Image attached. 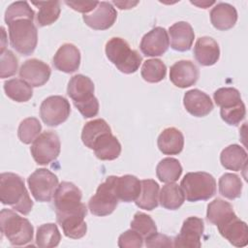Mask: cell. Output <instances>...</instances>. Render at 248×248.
<instances>
[{"label":"cell","mask_w":248,"mask_h":248,"mask_svg":"<svg viewBox=\"0 0 248 248\" xmlns=\"http://www.w3.org/2000/svg\"><path fill=\"white\" fill-rule=\"evenodd\" d=\"M81 191L72 182H61L53 196L56 220L64 234L73 239L83 237L87 232L84 218L87 208L81 202Z\"/></svg>","instance_id":"obj_1"},{"label":"cell","mask_w":248,"mask_h":248,"mask_svg":"<svg viewBox=\"0 0 248 248\" xmlns=\"http://www.w3.org/2000/svg\"><path fill=\"white\" fill-rule=\"evenodd\" d=\"M0 201L23 215H28L33 207L23 179L13 172H3L0 175Z\"/></svg>","instance_id":"obj_2"},{"label":"cell","mask_w":248,"mask_h":248,"mask_svg":"<svg viewBox=\"0 0 248 248\" xmlns=\"http://www.w3.org/2000/svg\"><path fill=\"white\" fill-rule=\"evenodd\" d=\"M94 89L93 81L86 76L76 75L69 80L67 94L84 118L96 116L99 112V102L94 96Z\"/></svg>","instance_id":"obj_3"},{"label":"cell","mask_w":248,"mask_h":248,"mask_svg":"<svg viewBox=\"0 0 248 248\" xmlns=\"http://www.w3.org/2000/svg\"><path fill=\"white\" fill-rule=\"evenodd\" d=\"M0 227L2 233L12 245H26L33 240L34 229L29 220L11 209L3 208L1 210Z\"/></svg>","instance_id":"obj_4"},{"label":"cell","mask_w":248,"mask_h":248,"mask_svg":"<svg viewBox=\"0 0 248 248\" xmlns=\"http://www.w3.org/2000/svg\"><path fill=\"white\" fill-rule=\"evenodd\" d=\"M106 54L108 59L124 74L137 72L142 61L140 53L132 49L129 44L119 37H113L107 42Z\"/></svg>","instance_id":"obj_5"},{"label":"cell","mask_w":248,"mask_h":248,"mask_svg":"<svg viewBox=\"0 0 248 248\" xmlns=\"http://www.w3.org/2000/svg\"><path fill=\"white\" fill-rule=\"evenodd\" d=\"M10 43L13 48L22 55L34 52L38 43V31L34 19L18 18L8 23Z\"/></svg>","instance_id":"obj_6"},{"label":"cell","mask_w":248,"mask_h":248,"mask_svg":"<svg viewBox=\"0 0 248 248\" xmlns=\"http://www.w3.org/2000/svg\"><path fill=\"white\" fill-rule=\"evenodd\" d=\"M180 187L188 202L207 201L216 193L215 178L204 171L186 173Z\"/></svg>","instance_id":"obj_7"},{"label":"cell","mask_w":248,"mask_h":248,"mask_svg":"<svg viewBox=\"0 0 248 248\" xmlns=\"http://www.w3.org/2000/svg\"><path fill=\"white\" fill-rule=\"evenodd\" d=\"M114 177L110 175L101 183L94 196L88 202V208L93 215L107 216L111 214L117 206L118 198L114 188Z\"/></svg>","instance_id":"obj_8"},{"label":"cell","mask_w":248,"mask_h":248,"mask_svg":"<svg viewBox=\"0 0 248 248\" xmlns=\"http://www.w3.org/2000/svg\"><path fill=\"white\" fill-rule=\"evenodd\" d=\"M32 196L37 202H47L53 199L58 187V178L47 169H37L27 178Z\"/></svg>","instance_id":"obj_9"},{"label":"cell","mask_w":248,"mask_h":248,"mask_svg":"<svg viewBox=\"0 0 248 248\" xmlns=\"http://www.w3.org/2000/svg\"><path fill=\"white\" fill-rule=\"evenodd\" d=\"M60 148L58 136L51 131H46L40 134L32 142L30 151L38 165H47L59 156Z\"/></svg>","instance_id":"obj_10"},{"label":"cell","mask_w":248,"mask_h":248,"mask_svg":"<svg viewBox=\"0 0 248 248\" xmlns=\"http://www.w3.org/2000/svg\"><path fill=\"white\" fill-rule=\"evenodd\" d=\"M71 112L68 100L62 96H49L45 99L40 107V116L45 124L56 127L64 123Z\"/></svg>","instance_id":"obj_11"},{"label":"cell","mask_w":248,"mask_h":248,"mask_svg":"<svg viewBox=\"0 0 248 248\" xmlns=\"http://www.w3.org/2000/svg\"><path fill=\"white\" fill-rule=\"evenodd\" d=\"M204 230L203 220L191 216L184 220L179 233L173 239L174 247L200 248L202 246L201 237Z\"/></svg>","instance_id":"obj_12"},{"label":"cell","mask_w":248,"mask_h":248,"mask_svg":"<svg viewBox=\"0 0 248 248\" xmlns=\"http://www.w3.org/2000/svg\"><path fill=\"white\" fill-rule=\"evenodd\" d=\"M117 17V12L109 2H99L94 11L82 16L87 26L94 30H107L110 28Z\"/></svg>","instance_id":"obj_13"},{"label":"cell","mask_w":248,"mask_h":248,"mask_svg":"<svg viewBox=\"0 0 248 248\" xmlns=\"http://www.w3.org/2000/svg\"><path fill=\"white\" fill-rule=\"evenodd\" d=\"M170 46L168 32L164 27H155L141 39L140 47L145 56L155 57L163 55Z\"/></svg>","instance_id":"obj_14"},{"label":"cell","mask_w":248,"mask_h":248,"mask_svg":"<svg viewBox=\"0 0 248 248\" xmlns=\"http://www.w3.org/2000/svg\"><path fill=\"white\" fill-rule=\"evenodd\" d=\"M51 75L50 67L36 58L26 60L19 69V77L32 87H39L46 83Z\"/></svg>","instance_id":"obj_15"},{"label":"cell","mask_w":248,"mask_h":248,"mask_svg":"<svg viewBox=\"0 0 248 248\" xmlns=\"http://www.w3.org/2000/svg\"><path fill=\"white\" fill-rule=\"evenodd\" d=\"M199 69L190 60L175 62L170 70V80L179 88H186L194 85L199 78Z\"/></svg>","instance_id":"obj_16"},{"label":"cell","mask_w":248,"mask_h":248,"mask_svg":"<svg viewBox=\"0 0 248 248\" xmlns=\"http://www.w3.org/2000/svg\"><path fill=\"white\" fill-rule=\"evenodd\" d=\"M183 105L185 109L196 117L206 116L213 109V103L210 97L199 89L187 91L184 94Z\"/></svg>","instance_id":"obj_17"},{"label":"cell","mask_w":248,"mask_h":248,"mask_svg":"<svg viewBox=\"0 0 248 248\" xmlns=\"http://www.w3.org/2000/svg\"><path fill=\"white\" fill-rule=\"evenodd\" d=\"M80 64V52L73 44H64L53 56V65L60 71L67 74L76 72Z\"/></svg>","instance_id":"obj_18"},{"label":"cell","mask_w":248,"mask_h":248,"mask_svg":"<svg viewBox=\"0 0 248 248\" xmlns=\"http://www.w3.org/2000/svg\"><path fill=\"white\" fill-rule=\"evenodd\" d=\"M170 37V46L177 51H187L191 48L195 33L190 23L186 21H178L169 28Z\"/></svg>","instance_id":"obj_19"},{"label":"cell","mask_w":248,"mask_h":248,"mask_svg":"<svg viewBox=\"0 0 248 248\" xmlns=\"http://www.w3.org/2000/svg\"><path fill=\"white\" fill-rule=\"evenodd\" d=\"M194 56L202 66H212L220 57V48L217 42L207 36L197 40L194 46Z\"/></svg>","instance_id":"obj_20"},{"label":"cell","mask_w":248,"mask_h":248,"mask_svg":"<svg viewBox=\"0 0 248 248\" xmlns=\"http://www.w3.org/2000/svg\"><path fill=\"white\" fill-rule=\"evenodd\" d=\"M237 20L236 9L228 3H218L210 11L212 25L221 31L229 30L234 26Z\"/></svg>","instance_id":"obj_21"},{"label":"cell","mask_w":248,"mask_h":248,"mask_svg":"<svg viewBox=\"0 0 248 248\" xmlns=\"http://www.w3.org/2000/svg\"><path fill=\"white\" fill-rule=\"evenodd\" d=\"M114 188L119 201L131 202L139 198L141 183L137 176L126 174L114 177Z\"/></svg>","instance_id":"obj_22"},{"label":"cell","mask_w":248,"mask_h":248,"mask_svg":"<svg viewBox=\"0 0 248 248\" xmlns=\"http://www.w3.org/2000/svg\"><path fill=\"white\" fill-rule=\"evenodd\" d=\"M218 231L220 234L233 246L244 247L248 244L247 225L237 216L221 228H218Z\"/></svg>","instance_id":"obj_23"},{"label":"cell","mask_w":248,"mask_h":248,"mask_svg":"<svg viewBox=\"0 0 248 248\" xmlns=\"http://www.w3.org/2000/svg\"><path fill=\"white\" fill-rule=\"evenodd\" d=\"M159 150L165 155H177L184 146V137L181 131L174 127L166 128L157 140Z\"/></svg>","instance_id":"obj_24"},{"label":"cell","mask_w":248,"mask_h":248,"mask_svg":"<svg viewBox=\"0 0 248 248\" xmlns=\"http://www.w3.org/2000/svg\"><path fill=\"white\" fill-rule=\"evenodd\" d=\"M92 150H94L98 159L103 161H111L119 157L121 153V144L111 132H108L95 141Z\"/></svg>","instance_id":"obj_25"},{"label":"cell","mask_w":248,"mask_h":248,"mask_svg":"<svg viewBox=\"0 0 248 248\" xmlns=\"http://www.w3.org/2000/svg\"><path fill=\"white\" fill-rule=\"evenodd\" d=\"M234 217H236V214L234 213L232 204L222 199H215L207 205V221L216 225L217 228H221Z\"/></svg>","instance_id":"obj_26"},{"label":"cell","mask_w":248,"mask_h":248,"mask_svg":"<svg viewBox=\"0 0 248 248\" xmlns=\"http://www.w3.org/2000/svg\"><path fill=\"white\" fill-rule=\"evenodd\" d=\"M220 161L225 169L238 171L246 165L247 153L242 146L238 144H231L222 150Z\"/></svg>","instance_id":"obj_27"},{"label":"cell","mask_w":248,"mask_h":248,"mask_svg":"<svg viewBox=\"0 0 248 248\" xmlns=\"http://www.w3.org/2000/svg\"><path fill=\"white\" fill-rule=\"evenodd\" d=\"M141 189L139 198L135 201L136 205L144 210H153L158 206L159 184L153 179L140 181Z\"/></svg>","instance_id":"obj_28"},{"label":"cell","mask_w":248,"mask_h":248,"mask_svg":"<svg viewBox=\"0 0 248 248\" xmlns=\"http://www.w3.org/2000/svg\"><path fill=\"white\" fill-rule=\"evenodd\" d=\"M185 201V195L176 183H168L164 185L159 193L160 204L169 210L178 209Z\"/></svg>","instance_id":"obj_29"},{"label":"cell","mask_w":248,"mask_h":248,"mask_svg":"<svg viewBox=\"0 0 248 248\" xmlns=\"http://www.w3.org/2000/svg\"><path fill=\"white\" fill-rule=\"evenodd\" d=\"M108 132H111V129L106 120L102 118L94 119L88 121L83 126L81 132V140L86 147L92 149L95 141Z\"/></svg>","instance_id":"obj_30"},{"label":"cell","mask_w":248,"mask_h":248,"mask_svg":"<svg viewBox=\"0 0 248 248\" xmlns=\"http://www.w3.org/2000/svg\"><path fill=\"white\" fill-rule=\"evenodd\" d=\"M4 91L10 99L17 103L27 102L33 96L32 86L21 78H12L5 81Z\"/></svg>","instance_id":"obj_31"},{"label":"cell","mask_w":248,"mask_h":248,"mask_svg":"<svg viewBox=\"0 0 248 248\" xmlns=\"http://www.w3.org/2000/svg\"><path fill=\"white\" fill-rule=\"evenodd\" d=\"M182 173V167L175 158L168 157L161 160L156 167V174L161 182L172 183L178 180Z\"/></svg>","instance_id":"obj_32"},{"label":"cell","mask_w":248,"mask_h":248,"mask_svg":"<svg viewBox=\"0 0 248 248\" xmlns=\"http://www.w3.org/2000/svg\"><path fill=\"white\" fill-rule=\"evenodd\" d=\"M60 240L61 234L55 224H43L37 229L36 245L38 247L53 248L58 246Z\"/></svg>","instance_id":"obj_33"},{"label":"cell","mask_w":248,"mask_h":248,"mask_svg":"<svg viewBox=\"0 0 248 248\" xmlns=\"http://www.w3.org/2000/svg\"><path fill=\"white\" fill-rule=\"evenodd\" d=\"M33 5L39 9L37 20L40 26H47L54 23L60 16L61 9L59 1L33 2Z\"/></svg>","instance_id":"obj_34"},{"label":"cell","mask_w":248,"mask_h":248,"mask_svg":"<svg viewBox=\"0 0 248 248\" xmlns=\"http://www.w3.org/2000/svg\"><path fill=\"white\" fill-rule=\"evenodd\" d=\"M219 192L223 197L229 200L239 198L242 192L240 177L234 173H224L219 179Z\"/></svg>","instance_id":"obj_35"},{"label":"cell","mask_w":248,"mask_h":248,"mask_svg":"<svg viewBox=\"0 0 248 248\" xmlns=\"http://www.w3.org/2000/svg\"><path fill=\"white\" fill-rule=\"evenodd\" d=\"M167 74V67L160 59H148L143 62L140 75L141 78L151 83L159 82L163 80Z\"/></svg>","instance_id":"obj_36"},{"label":"cell","mask_w":248,"mask_h":248,"mask_svg":"<svg viewBox=\"0 0 248 248\" xmlns=\"http://www.w3.org/2000/svg\"><path fill=\"white\" fill-rule=\"evenodd\" d=\"M42 125L40 121L35 117H28L23 119L17 129V136L21 142L24 144H30L40 135Z\"/></svg>","instance_id":"obj_37"},{"label":"cell","mask_w":248,"mask_h":248,"mask_svg":"<svg viewBox=\"0 0 248 248\" xmlns=\"http://www.w3.org/2000/svg\"><path fill=\"white\" fill-rule=\"evenodd\" d=\"M131 229L139 232L144 238V240L157 232L155 222L149 215L143 212H137L134 215L131 222Z\"/></svg>","instance_id":"obj_38"},{"label":"cell","mask_w":248,"mask_h":248,"mask_svg":"<svg viewBox=\"0 0 248 248\" xmlns=\"http://www.w3.org/2000/svg\"><path fill=\"white\" fill-rule=\"evenodd\" d=\"M213 99L215 104L221 108H231L242 102L239 91L232 87H222L217 89L213 94Z\"/></svg>","instance_id":"obj_39"},{"label":"cell","mask_w":248,"mask_h":248,"mask_svg":"<svg viewBox=\"0 0 248 248\" xmlns=\"http://www.w3.org/2000/svg\"><path fill=\"white\" fill-rule=\"evenodd\" d=\"M35 13L26 1H17L12 3L5 12V22H9L18 18L34 19Z\"/></svg>","instance_id":"obj_40"},{"label":"cell","mask_w":248,"mask_h":248,"mask_svg":"<svg viewBox=\"0 0 248 248\" xmlns=\"http://www.w3.org/2000/svg\"><path fill=\"white\" fill-rule=\"evenodd\" d=\"M246 109L245 105L243 102H240L239 104L227 108H221L220 109V115L221 118L229 125L236 126L238 125L245 117Z\"/></svg>","instance_id":"obj_41"},{"label":"cell","mask_w":248,"mask_h":248,"mask_svg":"<svg viewBox=\"0 0 248 248\" xmlns=\"http://www.w3.org/2000/svg\"><path fill=\"white\" fill-rule=\"evenodd\" d=\"M18 61L13 51L6 49L0 53V77L6 78L14 76L17 71Z\"/></svg>","instance_id":"obj_42"},{"label":"cell","mask_w":248,"mask_h":248,"mask_svg":"<svg viewBox=\"0 0 248 248\" xmlns=\"http://www.w3.org/2000/svg\"><path fill=\"white\" fill-rule=\"evenodd\" d=\"M144 238L133 229L125 231L118 237V246L120 248H140L143 245Z\"/></svg>","instance_id":"obj_43"},{"label":"cell","mask_w":248,"mask_h":248,"mask_svg":"<svg viewBox=\"0 0 248 248\" xmlns=\"http://www.w3.org/2000/svg\"><path fill=\"white\" fill-rule=\"evenodd\" d=\"M145 246L148 248L156 247H172V239L163 233H154L145 239Z\"/></svg>","instance_id":"obj_44"},{"label":"cell","mask_w":248,"mask_h":248,"mask_svg":"<svg viewBox=\"0 0 248 248\" xmlns=\"http://www.w3.org/2000/svg\"><path fill=\"white\" fill-rule=\"evenodd\" d=\"M99 2L97 1H65V4L71 7L73 10L82 13L83 15L88 14L89 12H93L94 9L97 7Z\"/></svg>","instance_id":"obj_45"},{"label":"cell","mask_w":248,"mask_h":248,"mask_svg":"<svg viewBox=\"0 0 248 248\" xmlns=\"http://www.w3.org/2000/svg\"><path fill=\"white\" fill-rule=\"evenodd\" d=\"M114 5H116L117 7H119V9L123 10H127V9H131L133 7H135L139 2L136 1V2H131V1H124V2H120V1H113L112 2Z\"/></svg>","instance_id":"obj_46"},{"label":"cell","mask_w":248,"mask_h":248,"mask_svg":"<svg viewBox=\"0 0 248 248\" xmlns=\"http://www.w3.org/2000/svg\"><path fill=\"white\" fill-rule=\"evenodd\" d=\"M1 33H2V45H1V52H4L6 49V31H5V28L2 26L1 27Z\"/></svg>","instance_id":"obj_47"},{"label":"cell","mask_w":248,"mask_h":248,"mask_svg":"<svg viewBox=\"0 0 248 248\" xmlns=\"http://www.w3.org/2000/svg\"><path fill=\"white\" fill-rule=\"evenodd\" d=\"M191 3H192V4H195V5L199 6V7H202V8H203V9H206L208 6H210V5L214 4L215 2H214V1H212V2H202V3H199V2L191 1Z\"/></svg>","instance_id":"obj_48"}]
</instances>
